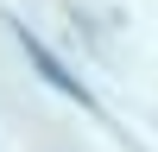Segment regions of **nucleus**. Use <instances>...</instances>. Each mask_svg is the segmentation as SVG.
<instances>
[{
  "instance_id": "obj_1",
  "label": "nucleus",
  "mask_w": 158,
  "mask_h": 152,
  "mask_svg": "<svg viewBox=\"0 0 158 152\" xmlns=\"http://www.w3.org/2000/svg\"><path fill=\"white\" fill-rule=\"evenodd\" d=\"M13 38H19V51H25V57H32V63H38V76H44V82H51V89H63V95H70V101H89V89H82V82H76V76H70V70H63V63H57V57H51V51H44V38H38V32H32V25H13Z\"/></svg>"
}]
</instances>
